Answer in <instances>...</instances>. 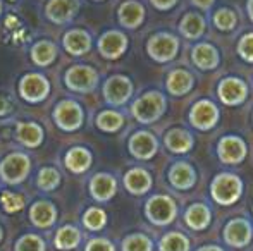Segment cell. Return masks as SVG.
Returning <instances> with one entry per match:
<instances>
[{
    "mask_svg": "<svg viewBox=\"0 0 253 251\" xmlns=\"http://www.w3.org/2000/svg\"><path fill=\"white\" fill-rule=\"evenodd\" d=\"M167 108V98L160 91H147L131 105V115L140 124H153L157 122Z\"/></svg>",
    "mask_w": 253,
    "mask_h": 251,
    "instance_id": "1",
    "label": "cell"
},
{
    "mask_svg": "<svg viewBox=\"0 0 253 251\" xmlns=\"http://www.w3.org/2000/svg\"><path fill=\"white\" fill-rule=\"evenodd\" d=\"M210 194H212V200L215 203L231 207L243 194V181L236 174L220 172L213 178L212 184H210Z\"/></svg>",
    "mask_w": 253,
    "mask_h": 251,
    "instance_id": "2",
    "label": "cell"
},
{
    "mask_svg": "<svg viewBox=\"0 0 253 251\" xmlns=\"http://www.w3.org/2000/svg\"><path fill=\"white\" fill-rule=\"evenodd\" d=\"M31 160L23 151H14L9 153L2 162H0V179L5 184L17 186L30 176Z\"/></svg>",
    "mask_w": 253,
    "mask_h": 251,
    "instance_id": "3",
    "label": "cell"
},
{
    "mask_svg": "<svg viewBox=\"0 0 253 251\" xmlns=\"http://www.w3.org/2000/svg\"><path fill=\"white\" fill-rule=\"evenodd\" d=\"M145 215L153 225H169L177 217V205L167 194H155L145 203Z\"/></svg>",
    "mask_w": 253,
    "mask_h": 251,
    "instance_id": "4",
    "label": "cell"
},
{
    "mask_svg": "<svg viewBox=\"0 0 253 251\" xmlns=\"http://www.w3.org/2000/svg\"><path fill=\"white\" fill-rule=\"evenodd\" d=\"M64 84L74 93H91L98 86V72L91 66L78 64L66 71Z\"/></svg>",
    "mask_w": 253,
    "mask_h": 251,
    "instance_id": "5",
    "label": "cell"
},
{
    "mask_svg": "<svg viewBox=\"0 0 253 251\" xmlns=\"http://www.w3.org/2000/svg\"><path fill=\"white\" fill-rule=\"evenodd\" d=\"M179 38L170 33H157L152 35L147 41V54L155 62L166 64L177 57L179 52Z\"/></svg>",
    "mask_w": 253,
    "mask_h": 251,
    "instance_id": "6",
    "label": "cell"
},
{
    "mask_svg": "<svg viewBox=\"0 0 253 251\" xmlns=\"http://www.w3.org/2000/svg\"><path fill=\"white\" fill-rule=\"evenodd\" d=\"M53 122L59 129L66 131V133H73L78 131L83 126L84 121V112L78 102L74 100H60L53 108Z\"/></svg>",
    "mask_w": 253,
    "mask_h": 251,
    "instance_id": "7",
    "label": "cell"
},
{
    "mask_svg": "<svg viewBox=\"0 0 253 251\" xmlns=\"http://www.w3.org/2000/svg\"><path fill=\"white\" fill-rule=\"evenodd\" d=\"M133 90L134 88L129 77L123 74H114L103 83V100L112 107H121L133 97Z\"/></svg>",
    "mask_w": 253,
    "mask_h": 251,
    "instance_id": "8",
    "label": "cell"
},
{
    "mask_svg": "<svg viewBox=\"0 0 253 251\" xmlns=\"http://www.w3.org/2000/svg\"><path fill=\"white\" fill-rule=\"evenodd\" d=\"M50 93V81L40 72H28L19 81V95L30 104L43 102Z\"/></svg>",
    "mask_w": 253,
    "mask_h": 251,
    "instance_id": "9",
    "label": "cell"
},
{
    "mask_svg": "<svg viewBox=\"0 0 253 251\" xmlns=\"http://www.w3.org/2000/svg\"><path fill=\"white\" fill-rule=\"evenodd\" d=\"M190 124L198 131H210L217 126L220 119V112L217 108V105L212 100H198L197 104H193L190 110Z\"/></svg>",
    "mask_w": 253,
    "mask_h": 251,
    "instance_id": "10",
    "label": "cell"
},
{
    "mask_svg": "<svg viewBox=\"0 0 253 251\" xmlns=\"http://www.w3.org/2000/svg\"><path fill=\"white\" fill-rule=\"evenodd\" d=\"M217 97L226 107H238L248 98V84L240 77H224L217 86Z\"/></svg>",
    "mask_w": 253,
    "mask_h": 251,
    "instance_id": "11",
    "label": "cell"
},
{
    "mask_svg": "<svg viewBox=\"0 0 253 251\" xmlns=\"http://www.w3.org/2000/svg\"><path fill=\"white\" fill-rule=\"evenodd\" d=\"M127 36L119 30H109L98 38V52L103 59L107 61H116V59L123 57L124 52L127 50Z\"/></svg>",
    "mask_w": 253,
    "mask_h": 251,
    "instance_id": "12",
    "label": "cell"
},
{
    "mask_svg": "<svg viewBox=\"0 0 253 251\" xmlns=\"http://www.w3.org/2000/svg\"><path fill=\"white\" fill-rule=\"evenodd\" d=\"M247 143L238 136H224L217 143V157L227 165L241 164L247 158Z\"/></svg>",
    "mask_w": 253,
    "mask_h": 251,
    "instance_id": "13",
    "label": "cell"
},
{
    "mask_svg": "<svg viewBox=\"0 0 253 251\" xmlns=\"http://www.w3.org/2000/svg\"><path fill=\"white\" fill-rule=\"evenodd\" d=\"M224 241L231 248H245L252 243L253 227L247 218H233L224 227Z\"/></svg>",
    "mask_w": 253,
    "mask_h": 251,
    "instance_id": "14",
    "label": "cell"
},
{
    "mask_svg": "<svg viewBox=\"0 0 253 251\" xmlns=\"http://www.w3.org/2000/svg\"><path fill=\"white\" fill-rule=\"evenodd\" d=\"M127 150L138 160H150L159 150V141L150 131H136L127 141Z\"/></svg>",
    "mask_w": 253,
    "mask_h": 251,
    "instance_id": "15",
    "label": "cell"
},
{
    "mask_svg": "<svg viewBox=\"0 0 253 251\" xmlns=\"http://www.w3.org/2000/svg\"><path fill=\"white\" fill-rule=\"evenodd\" d=\"M80 7V0H48L45 5V16L53 24H67L74 19Z\"/></svg>",
    "mask_w": 253,
    "mask_h": 251,
    "instance_id": "16",
    "label": "cell"
},
{
    "mask_svg": "<svg viewBox=\"0 0 253 251\" xmlns=\"http://www.w3.org/2000/svg\"><path fill=\"white\" fill-rule=\"evenodd\" d=\"M169 182L174 189L179 191H188L197 184V171L191 164L188 162H174L169 169Z\"/></svg>",
    "mask_w": 253,
    "mask_h": 251,
    "instance_id": "17",
    "label": "cell"
},
{
    "mask_svg": "<svg viewBox=\"0 0 253 251\" xmlns=\"http://www.w3.org/2000/svg\"><path fill=\"white\" fill-rule=\"evenodd\" d=\"M117 193V181L112 174H107V172H98L91 178L90 181V194L95 201H105L112 200Z\"/></svg>",
    "mask_w": 253,
    "mask_h": 251,
    "instance_id": "18",
    "label": "cell"
},
{
    "mask_svg": "<svg viewBox=\"0 0 253 251\" xmlns=\"http://www.w3.org/2000/svg\"><path fill=\"white\" fill-rule=\"evenodd\" d=\"M91 36L88 31L84 30H69L66 35L62 36V47L66 48L67 54L74 55V57H81V55L88 54L91 50Z\"/></svg>",
    "mask_w": 253,
    "mask_h": 251,
    "instance_id": "19",
    "label": "cell"
},
{
    "mask_svg": "<svg viewBox=\"0 0 253 251\" xmlns=\"http://www.w3.org/2000/svg\"><path fill=\"white\" fill-rule=\"evenodd\" d=\"M117 19L126 30H136L145 21V7L138 0H126L117 10Z\"/></svg>",
    "mask_w": 253,
    "mask_h": 251,
    "instance_id": "20",
    "label": "cell"
},
{
    "mask_svg": "<svg viewBox=\"0 0 253 251\" xmlns=\"http://www.w3.org/2000/svg\"><path fill=\"white\" fill-rule=\"evenodd\" d=\"M123 182H124V188L129 191L131 194L141 196V194H147L152 189L153 179L147 169L133 167L124 174Z\"/></svg>",
    "mask_w": 253,
    "mask_h": 251,
    "instance_id": "21",
    "label": "cell"
},
{
    "mask_svg": "<svg viewBox=\"0 0 253 251\" xmlns=\"http://www.w3.org/2000/svg\"><path fill=\"white\" fill-rule=\"evenodd\" d=\"M191 61L202 71H213L220 64V55L213 45L200 41L191 50Z\"/></svg>",
    "mask_w": 253,
    "mask_h": 251,
    "instance_id": "22",
    "label": "cell"
},
{
    "mask_svg": "<svg viewBox=\"0 0 253 251\" xmlns=\"http://www.w3.org/2000/svg\"><path fill=\"white\" fill-rule=\"evenodd\" d=\"M164 144L172 153H188V151L193 150L195 138L190 131L181 129V127H174V129H169L166 133Z\"/></svg>",
    "mask_w": 253,
    "mask_h": 251,
    "instance_id": "23",
    "label": "cell"
},
{
    "mask_svg": "<svg viewBox=\"0 0 253 251\" xmlns=\"http://www.w3.org/2000/svg\"><path fill=\"white\" fill-rule=\"evenodd\" d=\"M30 220L35 227L38 229H47L52 227L57 220V208L55 205L50 203V201H35L30 208Z\"/></svg>",
    "mask_w": 253,
    "mask_h": 251,
    "instance_id": "24",
    "label": "cell"
},
{
    "mask_svg": "<svg viewBox=\"0 0 253 251\" xmlns=\"http://www.w3.org/2000/svg\"><path fill=\"white\" fill-rule=\"evenodd\" d=\"M195 86V77L190 71L186 69H174L169 72L166 81V88L169 95L172 97H183V95L190 93Z\"/></svg>",
    "mask_w": 253,
    "mask_h": 251,
    "instance_id": "25",
    "label": "cell"
},
{
    "mask_svg": "<svg viewBox=\"0 0 253 251\" xmlns=\"http://www.w3.org/2000/svg\"><path fill=\"white\" fill-rule=\"evenodd\" d=\"M91 162H93V155L84 146L71 148V150H67L66 157H64V165L73 174H83V172H86L91 167Z\"/></svg>",
    "mask_w": 253,
    "mask_h": 251,
    "instance_id": "26",
    "label": "cell"
},
{
    "mask_svg": "<svg viewBox=\"0 0 253 251\" xmlns=\"http://www.w3.org/2000/svg\"><path fill=\"white\" fill-rule=\"evenodd\" d=\"M212 220V212L205 203H193L184 212V222L193 231H205Z\"/></svg>",
    "mask_w": 253,
    "mask_h": 251,
    "instance_id": "27",
    "label": "cell"
},
{
    "mask_svg": "<svg viewBox=\"0 0 253 251\" xmlns=\"http://www.w3.org/2000/svg\"><path fill=\"white\" fill-rule=\"evenodd\" d=\"M16 138L23 146L33 150L43 143V127L38 122H19L16 127Z\"/></svg>",
    "mask_w": 253,
    "mask_h": 251,
    "instance_id": "28",
    "label": "cell"
},
{
    "mask_svg": "<svg viewBox=\"0 0 253 251\" xmlns=\"http://www.w3.org/2000/svg\"><path fill=\"white\" fill-rule=\"evenodd\" d=\"M205 19L198 12H188L179 21V33L186 40H198L205 33Z\"/></svg>",
    "mask_w": 253,
    "mask_h": 251,
    "instance_id": "29",
    "label": "cell"
},
{
    "mask_svg": "<svg viewBox=\"0 0 253 251\" xmlns=\"http://www.w3.org/2000/svg\"><path fill=\"white\" fill-rule=\"evenodd\" d=\"M31 61L38 67H48L57 59V47L50 40H40L31 47Z\"/></svg>",
    "mask_w": 253,
    "mask_h": 251,
    "instance_id": "30",
    "label": "cell"
},
{
    "mask_svg": "<svg viewBox=\"0 0 253 251\" xmlns=\"http://www.w3.org/2000/svg\"><path fill=\"white\" fill-rule=\"evenodd\" d=\"M81 232L74 225H62L59 231L55 232V239H53V245L57 250L60 251H71L76 250L81 243Z\"/></svg>",
    "mask_w": 253,
    "mask_h": 251,
    "instance_id": "31",
    "label": "cell"
},
{
    "mask_svg": "<svg viewBox=\"0 0 253 251\" xmlns=\"http://www.w3.org/2000/svg\"><path fill=\"white\" fill-rule=\"evenodd\" d=\"M191 243L183 232H167L159 241V251H190Z\"/></svg>",
    "mask_w": 253,
    "mask_h": 251,
    "instance_id": "32",
    "label": "cell"
},
{
    "mask_svg": "<svg viewBox=\"0 0 253 251\" xmlns=\"http://www.w3.org/2000/svg\"><path fill=\"white\" fill-rule=\"evenodd\" d=\"M95 124L103 133H117L124 126V115L117 110H102L95 119Z\"/></svg>",
    "mask_w": 253,
    "mask_h": 251,
    "instance_id": "33",
    "label": "cell"
},
{
    "mask_svg": "<svg viewBox=\"0 0 253 251\" xmlns=\"http://www.w3.org/2000/svg\"><path fill=\"white\" fill-rule=\"evenodd\" d=\"M213 26L219 31H233L238 24V16L229 7H220L213 12Z\"/></svg>",
    "mask_w": 253,
    "mask_h": 251,
    "instance_id": "34",
    "label": "cell"
},
{
    "mask_svg": "<svg viewBox=\"0 0 253 251\" xmlns=\"http://www.w3.org/2000/svg\"><path fill=\"white\" fill-rule=\"evenodd\" d=\"M123 251H153V241L147 234L134 232L123 239Z\"/></svg>",
    "mask_w": 253,
    "mask_h": 251,
    "instance_id": "35",
    "label": "cell"
},
{
    "mask_svg": "<svg viewBox=\"0 0 253 251\" xmlns=\"http://www.w3.org/2000/svg\"><path fill=\"white\" fill-rule=\"evenodd\" d=\"M60 184V174L55 167H43L40 169L37 178V186L42 191L48 193V191H53L57 186Z\"/></svg>",
    "mask_w": 253,
    "mask_h": 251,
    "instance_id": "36",
    "label": "cell"
},
{
    "mask_svg": "<svg viewBox=\"0 0 253 251\" xmlns=\"http://www.w3.org/2000/svg\"><path fill=\"white\" fill-rule=\"evenodd\" d=\"M107 224V214L98 207H91L84 212L83 225L88 231H102Z\"/></svg>",
    "mask_w": 253,
    "mask_h": 251,
    "instance_id": "37",
    "label": "cell"
},
{
    "mask_svg": "<svg viewBox=\"0 0 253 251\" xmlns=\"http://www.w3.org/2000/svg\"><path fill=\"white\" fill-rule=\"evenodd\" d=\"M14 251H47L43 238L37 234H24L16 241Z\"/></svg>",
    "mask_w": 253,
    "mask_h": 251,
    "instance_id": "38",
    "label": "cell"
},
{
    "mask_svg": "<svg viewBox=\"0 0 253 251\" xmlns=\"http://www.w3.org/2000/svg\"><path fill=\"white\" fill-rule=\"evenodd\" d=\"M0 205L7 214H16V212L23 210L26 200H24L23 194L17 193H10V191H3L2 196H0Z\"/></svg>",
    "mask_w": 253,
    "mask_h": 251,
    "instance_id": "39",
    "label": "cell"
},
{
    "mask_svg": "<svg viewBox=\"0 0 253 251\" xmlns=\"http://www.w3.org/2000/svg\"><path fill=\"white\" fill-rule=\"evenodd\" d=\"M238 54L245 62L253 64V33H247L238 41Z\"/></svg>",
    "mask_w": 253,
    "mask_h": 251,
    "instance_id": "40",
    "label": "cell"
},
{
    "mask_svg": "<svg viewBox=\"0 0 253 251\" xmlns=\"http://www.w3.org/2000/svg\"><path fill=\"white\" fill-rule=\"evenodd\" d=\"M84 251H116V246L105 238H93L88 241Z\"/></svg>",
    "mask_w": 253,
    "mask_h": 251,
    "instance_id": "41",
    "label": "cell"
},
{
    "mask_svg": "<svg viewBox=\"0 0 253 251\" xmlns=\"http://www.w3.org/2000/svg\"><path fill=\"white\" fill-rule=\"evenodd\" d=\"M150 3L155 7L157 10H162V12H166V10H170L174 5H176L177 0H150Z\"/></svg>",
    "mask_w": 253,
    "mask_h": 251,
    "instance_id": "42",
    "label": "cell"
},
{
    "mask_svg": "<svg viewBox=\"0 0 253 251\" xmlns=\"http://www.w3.org/2000/svg\"><path fill=\"white\" fill-rule=\"evenodd\" d=\"M10 112H12V104L5 97H0V117L2 115H9Z\"/></svg>",
    "mask_w": 253,
    "mask_h": 251,
    "instance_id": "43",
    "label": "cell"
},
{
    "mask_svg": "<svg viewBox=\"0 0 253 251\" xmlns=\"http://www.w3.org/2000/svg\"><path fill=\"white\" fill-rule=\"evenodd\" d=\"M191 3H193L195 7H198V9H202V10H209L210 7L215 3V0H191Z\"/></svg>",
    "mask_w": 253,
    "mask_h": 251,
    "instance_id": "44",
    "label": "cell"
},
{
    "mask_svg": "<svg viewBox=\"0 0 253 251\" xmlns=\"http://www.w3.org/2000/svg\"><path fill=\"white\" fill-rule=\"evenodd\" d=\"M197 251H224V250L219 248V246H215V245H207V246H202V248H198Z\"/></svg>",
    "mask_w": 253,
    "mask_h": 251,
    "instance_id": "45",
    "label": "cell"
},
{
    "mask_svg": "<svg viewBox=\"0 0 253 251\" xmlns=\"http://www.w3.org/2000/svg\"><path fill=\"white\" fill-rule=\"evenodd\" d=\"M247 12H248V17H250V21L253 23V0H248V3H247Z\"/></svg>",
    "mask_w": 253,
    "mask_h": 251,
    "instance_id": "46",
    "label": "cell"
},
{
    "mask_svg": "<svg viewBox=\"0 0 253 251\" xmlns=\"http://www.w3.org/2000/svg\"><path fill=\"white\" fill-rule=\"evenodd\" d=\"M2 238H3V231H2V227H0V243H2Z\"/></svg>",
    "mask_w": 253,
    "mask_h": 251,
    "instance_id": "47",
    "label": "cell"
},
{
    "mask_svg": "<svg viewBox=\"0 0 253 251\" xmlns=\"http://www.w3.org/2000/svg\"><path fill=\"white\" fill-rule=\"evenodd\" d=\"M0 16H2V2H0Z\"/></svg>",
    "mask_w": 253,
    "mask_h": 251,
    "instance_id": "48",
    "label": "cell"
},
{
    "mask_svg": "<svg viewBox=\"0 0 253 251\" xmlns=\"http://www.w3.org/2000/svg\"><path fill=\"white\" fill-rule=\"evenodd\" d=\"M95 2H102V0H95Z\"/></svg>",
    "mask_w": 253,
    "mask_h": 251,
    "instance_id": "49",
    "label": "cell"
}]
</instances>
